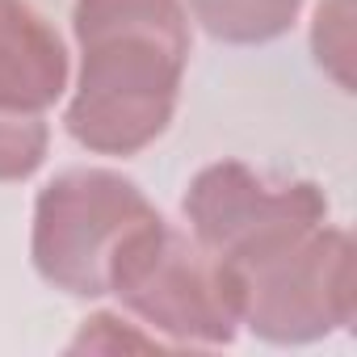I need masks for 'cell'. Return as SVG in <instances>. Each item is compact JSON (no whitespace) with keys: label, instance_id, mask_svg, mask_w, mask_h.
<instances>
[{"label":"cell","instance_id":"cell-5","mask_svg":"<svg viewBox=\"0 0 357 357\" xmlns=\"http://www.w3.org/2000/svg\"><path fill=\"white\" fill-rule=\"evenodd\" d=\"M194 240L223 265H248L328 219L315 181H278L240 160L206 164L185 190Z\"/></svg>","mask_w":357,"mask_h":357},{"label":"cell","instance_id":"cell-9","mask_svg":"<svg viewBox=\"0 0 357 357\" xmlns=\"http://www.w3.org/2000/svg\"><path fill=\"white\" fill-rule=\"evenodd\" d=\"M51 130L43 114H13L0 109V181H26L47 160Z\"/></svg>","mask_w":357,"mask_h":357},{"label":"cell","instance_id":"cell-3","mask_svg":"<svg viewBox=\"0 0 357 357\" xmlns=\"http://www.w3.org/2000/svg\"><path fill=\"white\" fill-rule=\"evenodd\" d=\"M155 219L160 211L122 172L68 168L38 194L30 252L51 286L101 298L109 294V269L122 248Z\"/></svg>","mask_w":357,"mask_h":357},{"label":"cell","instance_id":"cell-4","mask_svg":"<svg viewBox=\"0 0 357 357\" xmlns=\"http://www.w3.org/2000/svg\"><path fill=\"white\" fill-rule=\"evenodd\" d=\"M240 294V324L273 344H307L353 319V244L340 227H311L298 240L227 265Z\"/></svg>","mask_w":357,"mask_h":357},{"label":"cell","instance_id":"cell-7","mask_svg":"<svg viewBox=\"0 0 357 357\" xmlns=\"http://www.w3.org/2000/svg\"><path fill=\"white\" fill-rule=\"evenodd\" d=\"M185 13H194L211 38L252 47L282 38L294 26L303 0H185Z\"/></svg>","mask_w":357,"mask_h":357},{"label":"cell","instance_id":"cell-1","mask_svg":"<svg viewBox=\"0 0 357 357\" xmlns=\"http://www.w3.org/2000/svg\"><path fill=\"white\" fill-rule=\"evenodd\" d=\"M80 43L68 135L97 155H135L155 143L176 109L190 63L185 0H76Z\"/></svg>","mask_w":357,"mask_h":357},{"label":"cell","instance_id":"cell-8","mask_svg":"<svg viewBox=\"0 0 357 357\" xmlns=\"http://www.w3.org/2000/svg\"><path fill=\"white\" fill-rule=\"evenodd\" d=\"M311 51L315 63L344 89L353 93V0H319L315 26H311Z\"/></svg>","mask_w":357,"mask_h":357},{"label":"cell","instance_id":"cell-2","mask_svg":"<svg viewBox=\"0 0 357 357\" xmlns=\"http://www.w3.org/2000/svg\"><path fill=\"white\" fill-rule=\"evenodd\" d=\"M109 294L172 349L231 344L240 328L231 269L164 219L147 223L122 248L109 269Z\"/></svg>","mask_w":357,"mask_h":357},{"label":"cell","instance_id":"cell-10","mask_svg":"<svg viewBox=\"0 0 357 357\" xmlns=\"http://www.w3.org/2000/svg\"><path fill=\"white\" fill-rule=\"evenodd\" d=\"M118 353V349H172L155 332H143V324H130L122 315H93L84 319L80 336L72 340V353Z\"/></svg>","mask_w":357,"mask_h":357},{"label":"cell","instance_id":"cell-6","mask_svg":"<svg viewBox=\"0 0 357 357\" xmlns=\"http://www.w3.org/2000/svg\"><path fill=\"white\" fill-rule=\"evenodd\" d=\"M68 89V51L30 0H0V109L47 114Z\"/></svg>","mask_w":357,"mask_h":357}]
</instances>
